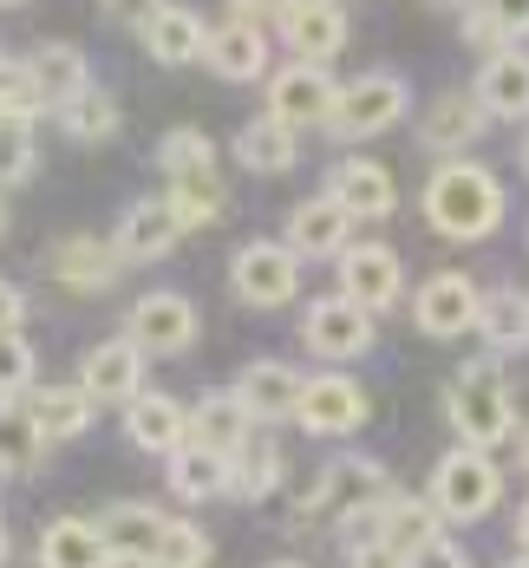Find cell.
<instances>
[{"label":"cell","mask_w":529,"mask_h":568,"mask_svg":"<svg viewBox=\"0 0 529 568\" xmlns=\"http://www.w3.org/2000/svg\"><path fill=\"white\" fill-rule=\"evenodd\" d=\"M164 523H171V516L151 510V504H112V510L99 516V542H105V556H144V562H151Z\"/></svg>","instance_id":"obj_32"},{"label":"cell","mask_w":529,"mask_h":568,"mask_svg":"<svg viewBox=\"0 0 529 568\" xmlns=\"http://www.w3.org/2000/svg\"><path fill=\"white\" fill-rule=\"evenodd\" d=\"M230 287L242 307H255V314H268V307H288L294 294H301V262H294L282 242H242L230 262Z\"/></svg>","instance_id":"obj_7"},{"label":"cell","mask_w":529,"mask_h":568,"mask_svg":"<svg viewBox=\"0 0 529 568\" xmlns=\"http://www.w3.org/2000/svg\"><path fill=\"white\" fill-rule=\"evenodd\" d=\"M517 549H523V556H529V504H523V510H517Z\"/></svg>","instance_id":"obj_50"},{"label":"cell","mask_w":529,"mask_h":568,"mask_svg":"<svg viewBox=\"0 0 529 568\" xmlns=\"http://www.w3.org/2000/svg\"><path fill=\"white\" fill-rule=\"evenodd\" d=\"M425 504L438 523H484V516L503 504V470L490 464V452H470V445H451V452L431 464V490Z\"/></svg>","instance_id":"obj_4"},{"label":"cell","mask_w":529,"mask_h":568,"mask_svg":"<svg viewBox=\"0 0 529 568\" xmlns=\"http://www.w3.org/2000/svg\"><path fill=\"white\" fill-rule=\"evenodd\" d=\"M327 196L347 210L353 223H359V216H366V223H386V216L399 210V183H393L386 164H373V158H347V164H334Z\"/></svg>","instance_id":"obj_17"},{"label":"cell","mask_w":529,"mask_h":568,"mask_svg":"<svg viewBox=\"0 0 529 568\" xmlns=\"http://www.w3.org/2000/svg\"><path fill=\"white\" fill-rule=\"evenodd\" d=\"M164 203H171L176 229H210V223H223L230 190H223V176H183V183H171Z\"/></svg>","instance_id":"obj_35"},{"label":"cell","mask_w":529,"mask_h":568,"mask_svg":"<svg viewBox=\"0 0 529 568\" xmlns=\"http://www.w3.org/2000/svg\"><path fill=\"white\" fill-rule=\"evenodd\" d=\"M484 124H490V118H484V105H477L470 92H445V99H431L425 118H418V144L451 158V151H470V144L484 138Z\"/></svg>","instance_id":"obj_25"},{"label":"cell","mask_w":529,"mask_h":568,"mask_svg":"<svg viewBox=\"0 0 529 568\" xmlns=\"http://www.w3.org/2000/svg\"><path fill=\"white\" fill-rule=\"evenodd\" d=\"M517 470H529V432H523V445H517Z\"/></svg>","instance_id":"obj_51"},{"label":"cell","mask_w":529,"mask_h":568,"mask_svg":"<svg viewBox=\"0 0 529 568\" xmlns=\"http://www.w3.org/2000/svg\"><path fill=\"white\" fill-rule=\"evenodd\" d=\"M359 523H366L359 536H379V542H386L399 562H406L418 542H431V536L445 529V523L431 516V504H425V497H399V490H386V497H379L373 510L359 516Z\"/></svg>","instance_id":"obj_21"},{"label":"cell","mask_w":529,"mask_h":568,"mask_svg":"<svg viewBox=\"0 0 529 568\" xmlns=\"http://www.w3.org/2000/svg\"><path fill=\"white\" fill-rule=\"evenodd\" d=\"M282 13V0H230V20H242V27H262L268 33V20Z\"/></svg>","instance_id":"obj_46"},{"label":"cell","mask_w":529,"mask_h":568,"mask_svg":"<svg viewBox=\"0 0 529 568\" xmlns=\"http://www.w3.org/2000/svg\"><path fill=\"white\" fill-rule=\"evenodd\" d=\"M138 40H144V53L157 59V65H190V59H203V40H210V27H203V13H190V7H157L144 27H138Z\"/></svg>","instance_id":"obj_28"},{"label":"cell","mask_w":529,"mask_h":568,"mask_svg":"<svg viewBox=\"0 0 529 568\" xmlns=\"http://www.w3.org/2000/svg\"><path fill=\"white\" fill-rule=\"evenodd\" d=\"M157 164L171 183L183 176H216V144H210V131H196V124H176L171 138L157 144Z\"/></svg>","instance_id":"obj_37"},{"label":"cell","mask_w":529,"mask_h":568,"mask_svg":"<svg viewBox=\"0 0 529 568\" xmlns=\"http://www.w3.org/2000/svg\"><path fill=\"white\" fill-rule=\"evenodd\" d=\"M282 248H288L294 262H340L353 248V216L321 190V196H307V203H294L288 210V235H282Z\"/></svg>","instance_id":"obj_11"},{"label":"cell","mask_w":529,"mask_h":568,"mask_svg":"<svg viewBox=\"0 0 529 568\" xmlns=\"http://www.w3.org/2000/svg\"><path fill=\"white\" fill-rule=\"evenodd\" d=\"M425 216L451 242H484L503 223V183H497V171H484L477 158H445L431 171V183H425Z\"/></svg>","instance_id":"obj_1"},{"label":"cell","mask_w":529,"mask_h":568,"mask_svg":"<svg viewBox=\"0 0 529 568\" xmlns=\"http://www.w3.org/2000/svg\"><path fill=\"white\" fill-rule=\"evenodd\" d=\"M105 568H157V562H144V556H105Z\"/></svg>","instance_id":"obj_49"},{"label":"cell","mask_w":529,"mask_h":568,"mask_svg":"<svg viewBox=\"0 0 529 568\" xmlns=\"http://www.w3.org/2000/svg\"><path fill=\"white\" fill-rule=\"evenodd\" d=\"M33 386V346L27 334H0V398L27 393Z\"/></svg>","instance_id":"obj_42"},{"label":"cell","mask_w":529,"mask_h":568,"mask_svg":"<svg viewBox=\"0 0 529 568\" xmlns=\"http://www.w3.org/2000/svg\"><path fill=\"white\" fill-rule=\"evenodd\" d=\"M0 562H7V523H0Z\"/></svg>","instance_id":"obj_53"},{"label":"cell","mask_w":529,"mask_h":568,"mask_svg":"<svg viewBox=\"0 0 529 568\" xmlns=\"http://www.w3.org/2000/svg\"><path fill=\"white\" fill-rule=\"evenodd\" d=\"M196 307H190V294H176V287H157V294H138L131 301V321H124V341L138 346V359H176V353H190L196 346Z\"/></svg>","instance_id":"obj_6"},{"label":"cell","mask_w":529,"mask_h":568,"mask_svg":"<svg viewBox=\"0 0 529 568\" xmlns=\"http://www.w3.org/2000/svg\"><path fill=\"white\" fill-rule=\"evenodd\" d=\"M294 418H301L314 438H347V432H359V425H366V393L353 386L347 373H321V379H301Z\"/></svg>","instance_id":"obj_14"},{"label":"cell","mask_w":529,"mask_h":568,"mask_svg":"<svg viewBox=\"0 0 529 568\" xmlns=\"http://www.w3.org/2000/svg\"><path fill=\"white\" fill-rule=\"evenodd\" d=\"M470 334H484L490 353H523L529 346V294L523 287H484Z\"/></svg>","instance_id":"obj_29"},{"label":"cell","mask_w":529,"mask_h":568,"mask_svg":"<svg viewBox=\"0 0 529 568\" xmlns=\"http://www.w3.org/2000/svg\"><path fill=\"white\" fill-rule=\"evenodd\" d=\"M47 268H53V282L72 287V294H105V287L124 275V262L112 255V242H99V235H65L53 255H47Z\"/></svg>","instance_id":"obj_24"},{"label":"cell","mask_w":529,"mask_h":568,"mask_svg":"<svg viewBox=\"0 0 529 568\" xmlns=\"http://www.w3.org/2000/svg\"><path fill=\"white\" fill-rule=\"evenodd\" d=\"M79 393L92 398V412H99V405H131V398L144 393V359H138V346L131 341L85 346V359H79Z\"/></svg>","instance_id":"obj_15"},{"label":"cell","mask_w":529,"mask_h":568,"mask_svg":"<svg viewBox=\"0 0 529 568\" xmlns=\"http://www.w3.org/2000/svg\"><path fill=\"white\" fill-rule=\"evenodd\" d=\"M235 158L248 164L255 176H282L294 171V158H301V131H288L282 118H248L242 131H235Z\"/></svg>","instance_id":"obj_30"},{"label":"cell","mask_w":529,"mask_h":568,"mask_svg":"<svg viewBox=\"0 0 529 568\" xmlns=\"http://www.w3.org/2000/svg\"><path fill=\"white\" fill-rule=\"evenodd\" d=\"M477 13H484V27H490L497 47H517L529 33V0H477Z\"/></svg>","instance_id":"obj_41"},{"label":"cell","mask_w":529,"mask_h":568,"mask_svg":"<svg viewBox=\"0 0 529 568\" xmlns=\"http://www.w3.org/2000/svg\"><path fill=\"white\" fill-rule=\"evenodd\" d=\"M282 477H288V457L275 438H248L230 457V497H242V504H268L282 490Z\"/></svg>","instance_id":"obj_31"},{"label":"cell","mask_w":529,"mask_h":568,"mask_svg":"<svg viewBox=\"0 0 529 568\" xmlns=\"http://www.w3.org/2000/svg\"><path fill=\"white\" fill-rule=\"evenodd\" d=\"M510 568H529V556H517V562H510Z\"/></svg>","instance_id":"obj_56"},{"label":"cell","mask_w":529,"mask_h":568,"mask_svg":"<svg viewBox=\"0 0 529 568\" xmlns=\"http://www.w3.org/2000/svg\"><path fill=\"white\" fill-rule=\"evenodd\" d=\"M0 118H40V99L27 85V65L20 59H0Z\"/></svg>","instance_id":"obj_43"},{"label":"cell","mask_w":529,"mask_h":568,"mask_svg":"<svg viewBox=\"0 0 529 568\" xmlns=\"http://www.w3.org/2000/svg\"><path fill=\"white\" fill-rule=\"evenodd\" d=\"M340 99L334 72L327 65H307V59H288L282 72H268V118H282L288 131H307V124H327Z\"/></svg>","instance_id":"obj_8"},{"label":"cell","mask_w":529,"mask_h":568,"mask_svg":"<svg viewBox=\"0 0 529 568\" xmlns=\"http://www.w3.org/2000/svg\"><path fill=\"white\" fill-rule=\"evenodd\" d=\"M411 92L399 72H359L353 85H340V99H334V112H327V131L340 138V144H359V138H379V131H393L399 118H406Z\"/></svg>","instance_id":"obj_5"},{"label":"cell","mask_w":529,"mask_h":568,"mask_svg":"<svg viewBox=\"0 0 529 568\" xmlns=\"http://www.w3.org/2000/svg\"><path fill=\"white\" fill-rule=\"evenodd\" d=\"M124 438L151 457H176L190 438V405L171 393H138L124 405Z\"/></svg>","instance_id":"obj_19"},{"label":"cell","mask_w":529,"mask_h":568,"mask_svg":"<svg viewBox=\"0 0 529 568\" xmlns=\"http://www.w3.org/2000/svg\"><path fill=\"white\" fill-rule=\"evenodd\" d=\"M386 490H393L386 464H373V457H334V464H321L314 490H301V504H294V529H321V523H359V516L373 510Z\"/></svg>","instance_id":"obj_3"},{"label":"cell","mask_w":529,"mask_h":568,"mask_svg":"<svg viewBox=\"0 0 529 568\" xmlns=\"http://www.w3.org/2000/svg\"><path fill=\"white\" fill-rule=\"evenodd\" d=\"M176 216H171V203L164 196H144V203H131L124 216H118V229H112V255L131 268V262H164L176 248Z\"/></svg>","instance_id":"obj_18"},{"label":"cell","mask_w":529,"mask_h":568,"mask_svg":"<svg viewBox=\"0 0 529 568\" xmlns=\"http://www.w3.org/2000/svg\"><path fill=\"white\" fill-rule=\"evenodd\" d=\"M99 7H105L112 20H124V27H144V20H151L164 0H99Z\"/></svg>","instance_id":"obj_48"},{"label":"cell","mask_w":529,"mask_h":568,"mask_svg":"<svg viewBox=\"0 0 529 568\" xmlns=\"http://www.w3.org/2000/svg\"><path fill=\"white\" fill-rule=\"evenodd\" d=\"M203 65L216 79H230V85H255V79H268V33L242 27V20H223L203 40Z\"/></svg>","instance_id":"obj_22"},{"label":"cell","mask_w":529,"mask_h":568,"mask_svg":"<svg viewBox=\"0 0 529 568\" xmlns=\"http://www.w3.org/2000/svg\"><path fill=\"white\" fill-rule=\"evenodd\" d=\"M470 99L484 105V118H503V124H529V53L517 47H497V53L484 59V72H477V85H470Z\"/></svg>","instance_id":"obj_20"},{"label":"cell","mask_w":529,"mask_h":568,"mask_svg":"<svg viewBox=\"0 0 529 568\" xmlns=\"http://www.w3.org/2000/svg\"><path fill=\"white\" fill-rule=\"evenodd\" d=\"M40 432L27 425V412L13 405V398H0V470L7 477H27V470H40Z\"/></svg>","instance_id":"obj_38"},{"label":"cell","mask_w":529,"mask_h":568,"mask_svg":"<svg viewBox=\"0 0 529 568\" xmlns=\"http://www.w3.org/2000/svg\"><path fill=\"white\" fill-rule=\"evenodd\" d=\"M268 568H307V562H268Z\"/></svg>","instance_id":"obj_55"},{"label":"cell","mask_w":529,"mask_h":568,"mask_svg":"<svg viewBox=\"0 0 529 568\" xmlns=\"http://www.w3.org/2000/svg\"><path fill=\"white\" fill-rule=\"evenodd\" d=\"M523 176H529V138H523Z\"/></svg>","instance_id":"obj_54"},{"label":"cell","mask_w":529,"mask_h":568,"mask_svg":"<svg viewBox=\"0 0 529 568\" xmlns=\"http://www.w3.org/2000/svg\"><path fill=\"white\" fill-rule=\"evenodd\" d=\"M445 418L458 432V445L470 452H497L510 432H517V398H510V379L497 359H470L451 373L445 386Z\"/></svg>","instance_id":"obj_2"},{"label":"cell","mask_w":529,"mask_h":568,"mask_svg":"<svg viewBox=\"0 0 529 568\" xmlns=\"http://www.w3.org/2000/svg\"><path fill=\"white\" fill-rule=\"evenodd\" d=\"M275 33L294 47V59L327 65V59L347 47V7H340V0H282Z\"/></svg>","instance_id":"obj_13"},{"label":"cell","mask_w":529,"mask_h":568,"mask_svg":"<svg viewBox=\"0 0 529 568\" xmlns=\"http://www.w3.org/2000/svg\"><path fill=\"white\" fill-rule=\"evenodd\" d=\"M425 7H465V0H425Z\"/></svg>","instance_id":"obj_52"},{"label":"cell","mask_w":529,"mask_h":568,"mask_svg":"<svg viewBox=\"0 0 529 568\" xmlns=\"http://www.w3.org/2000/svg\"><path fill=\"white\" fill-rule=\"evenodd\" d=\"M477 294H484V287L470 282L465 268H438L431 282L411 294V321H418V334H431V341H458V334H470V321H477Z\"/></svg>","instance_id":"obj_12"},{"label":"cell","mask_w":529,"mask_h":568,"mask_svg":"<svg viewBox=\"0 0 529 568\" xmlns=\"http://www.w3.org/2000/svg\"><path fill=\"white\" fill-rule=\"evenodd\" d=\"M301 341L314 359H359V353H373V314H359L340 294H321L301 314Z\"/></svg>","instance_id":"obj_10"},{"label":"cell","mask_w":529,"mask_h":568,"mask_svg":"<svg viewBox=\"0 0 529 568\" xmlns=\"http://www.w3.org/2000/svg\"><path fill=\"white\" fill-rule=\"evenodd\" d=\"M230 398L248 412V425H282V418H294L301 373H294L288 359H248V366L235 373Z\"/></svg>","instance_id":"obj_16"},{"label":"cell","mask_w":529,"mask_h":568,"mask_svg":"<svg viewBox=\"0 0 529 568\" xmlns=\"http://www.w3.org/2000/svg\"><path fill=\"white\" fill-rule=\"evenodd\" d=\"M399 294H406L399 248H386V242H359V248L340 255V301H353L359 314H386V307H399Z\"/></svg>","instance_id":"obj_9"},{"label":"cell","mask_w":529,"mask_h":568,"mask_svg":"<svg viewBox=\"0 0 529 568\" xmlns=\"http://www.w3.org/2000/svg\"><path fill=\"white\" fill-rule=\"evenodd\" d=\"M59 124H65L72 144H105V138H118V99L99 92V85H85L72 105H59Z\"/></svg>","instance_id":"obj_36"},{"label":"cell","mask_w":529,"mask_h":568,"mask_svg":"<svg viewBox=\"0 0 529 568\" xmlns=\"http://www.w3.org/2000/svg\"><path fill=\"white\" fill-rule=\"evenodd\" d=\"M27 65V85H33V99H40V112H59V105H72L85 85H92V65L79 47H65V40H47L33 59H20Z\"/></svg>","instance_id":"obj_23"},{"label":"cell","mask_w":529,"mask_h":568,"mask_svg":"<svg viewBox=\"0 0 529 568\" xmlns=\"http://www.w3.org/2000/svg\"><path fill=\"white\" fill-rule=\"evenodd\" d=\"M151 562L157 568H210V536H203L196 523L171 516L164 536H157V549H151Z\"/></svg>","instance_id":"obj_40"},{"label":"cell","mask_w":529,"mask_h":568,"mask_svg":"<svg viewBox=\"0 0 529 568\" xmlns=\"http://www.w3.org/2000/svg\"><path fill=\"white\" fill-rule=\"evenodd\" d=\"M27 425L40 432V445H65V438H85L92 425V398L79 386H27Z\"/></svg>","instance_id":"obj_26"},{"label":"cell","mask_w":529,"mask_h":568,"mask_svg":"<svg viewBox=\"0 0 529 568\" xmlns=\"http://www.w3.org/2000/svg\"><path fill=\"white\" fill-rule=\"evenodd\" d=\"M40 568H105V542H99V523L85 516H59L40 536Z\"/></svg>","instance_id":"obj_33"},{"label":"cell","mask_w":529,"mask_h":568,"mask_svg":"<svg viewBox=\"0 0 529 568\" xmlns=\"http://www.w3.org/2000/svg\"><path fill=\"white\" fill-rule=\"evenodd\" d=\"M248 438H255V425H248V412H242L230 393H203L196 405H190V438H183V445L216 452V457H235Z\"/></svg>","instance_id":"obj_27"},{"label":"cell","mask_w":529,"mask_h":568,"mask_svg":"<svg viewBox=\"0 0 529 568\" xmlns=\"http://www.w3.org/2000/svg\"><path fill=\"white\" fill-rule=\"evenodd\" d=\"M347 568H406V562H399L379 536H353L347 542Z\"/></svg>","instance_id":"obj_45"},{"label":"cell","mask_w":529,"mask_h":568,"mask_svg":"<svg viewBox=\"0 0 529 568\" xmlns=\"http://www.w3.org/2000/svg\"><path fill=\"white\" fill-rule=\"evenodd\" d=\"M171 490L183 497V504H210V497H230V457L183 445V452L171 457Z\"/></svg>","instance_id":"obj_34"},{"label":"cell","mask_w":529,"mask_h":568,"mask_svg":"<svg viewBox=\"0 0 529 568\" xmlns=\"http://www.w3.org/2000/svg\"><path fill=\"white\" fill-rule=\"evenodd\" d=\"M0 7H20V0H0Z\"/></svg>","instance_id":"obj_57"},{"label":"cell","mask_w":529,"mask_h":568,"mask_svg":"<svg viewBox=\"0 0 529 568\" xmlns=\"http://www.w3.org/2000/svg\"><path fill=\"white\" fill-rule=\"evenodd\" d=\"M40 164V144H33V118H0V190L27 183Z\"/></svg>","instance_id":"obj_39"},{"label":"cell","mask_w":529,"mask_h":568,"mask_svg":"<svg viewBox=\"0 0 529 568\" xmlns=\"http://www.w3.org/2000/svg\"><path fill=\"white\" fill-rule=\"evenodd\" d=\"M406 568H470V556L451 542V536H431V542H418L406 556Z\"/></svg>","instance_id":"obj_44"},{"label":"cell","mask_w":529,"mask_h":568,"mask_svg":"<svg viewBox=\"0 0 529 568\" xmlns=\"http://www.w3.org/2000/svg\"><path fill=\"white\" fill-rule=\"evenodd\" d=\"M20 321H27V294L13 282H0V334H20Z\"/></svg>","instance_id":"obj_47"},{"label":"cell","mask_w":529,"mask_h":568,"mask_svg":"<svg viewBox=\"0 0 529 568\" xmlns=\"http://www.w3.org/2000/svg\"><path fill=\"white\" fill-rule=\"evenodd\" d=\"M0 235H7V216H0Z\"/></svg>","instance_id":"obj_58"}]
</instances>
